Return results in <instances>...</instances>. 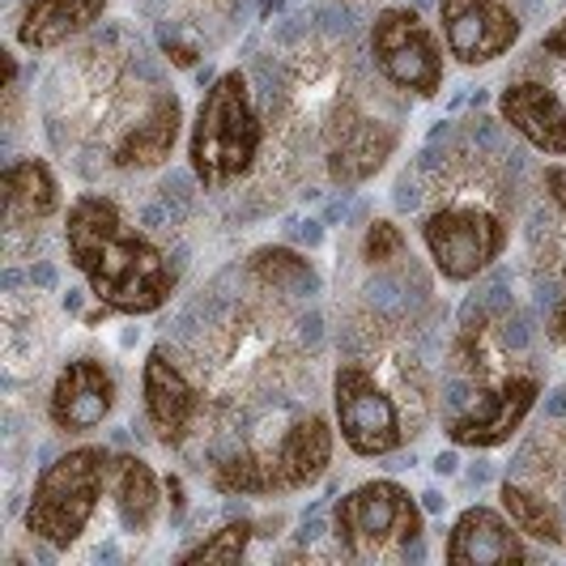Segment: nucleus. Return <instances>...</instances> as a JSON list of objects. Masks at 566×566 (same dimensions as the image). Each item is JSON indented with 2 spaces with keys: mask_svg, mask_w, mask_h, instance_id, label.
<instances>
[{
  "mask_svg": "<svg viewBox=\"0 0 566 566\" xmlns=\"http://www.w3.org/2000/svg\"><path fill=\"white\" fill-rule=\"evenodd\" d=\"M179 137V98H154L142 124L115 145V167H158L170 158V145Z\"/></svg>",
  "mask_w": 566,
  "mask_h": 566,
  "instance_id": "nucleus-16",
  "label": "nucleus"
},
{
  "mask_svg": "<svg viewBox=\"0 0 566 566\" xmlns=\"http://www.w3.org/2000/svg\"><path fill=\"white\" fill-rule=\"evenodd\" d=\"M252 269L264 277V282L282 285V290H303V285H312V269H307V260H298L294 252H285V248H264V252H255Z\"/></svg>",
  "mask_w": 566,
  "mask_h": 566,
  "instance_id": "nucleus-22",
  "label": "nucleus"
},
{
  "mask_svg": "<svg viewBox=\"0 0 566 566\" xmlns=\"http://www.w3.org/2000/svg\"><path fill=\"white\" fill-rule=\"evenodd\" d=\"M112 473V455L103 448H77L48 464V473L34 485V499L27 507V528L48 545H73L98 507V494Z\"/></svg>",
  "mask_w": 566,
  "mask_h": 566,
  "instance_id": "nucleus-3",
  "label": "nucleus"
},
{
  "mask_svg": "<svg viewBox=\"0 0 566 566\" xmlns=\"http://www.w3.org/2000/svg\"><path fill=\"white\" fill-rule=\"evenodd\" d=\"M333 524L349 554H367V549L388 545L392 537L413 541L422 528V515L397 482H367L340 499Z\"/></svg>",
  "mask_w": 566,
  "mask_h": 566,
  "instance_id": "nucleus-4",
  "label": "nucleus"
},
{
  "mask_svg": "<svg viewBox=\"0 0 566 566\" xmlns=\"http://www.w3.org/2000/svg\"><path fill=\"white\" fill-rule=\"evenodd\" d=\"M4 200H9V213L13 218H48V213H56L60 205V188L56 179H52V170L43 167V163H13V167L4 170Z\"/></svg>",
  "mask_w": 566,
  "mask_h": 566,
  "instance_id": "nucleus-19",
  "label": "nucleus"
},
{
  "mask_svg": "<svg viewBox=\"0 0 566 566\" xmlns=\"http://www.w3.org/2000/svg\"><path fill=\"white\" fill-rule=\"evenodd\" d=\"M545 52H554V56H566V18L558 27L545 34Z\"/></svg>",
  "mask_w": 566,
  "mask_h": 566,
  "instance_id": "nucleus-26",
  "label": "nucleus"
},
{
  "mask_svg": "<svg viewBox=\"0 0 566 566\" xmlns=\"http://www.w3.org/2000/svg\"><path fill=\"white\" fill-rule=\"evenodd\" d=\"M499 112L507 119L511 128L533 142L545 154H566V107L563 98L541 82H520L503 90L499 98Z\"/></svg>",
  "mask_w": 566,
  "mask_h": 566,
  "instance_id": "nucleus-11",
  "label": "nucleus"
},
{
  "mask_svg": "<svg viewBox=\"0 0 566 566\" xmlns=\"http://www.w3.org/2000/svg\"><path fill=\"white\" fill-rule=\"evenodd\" d=\"M533 400H537V379H507L499 392H485L464 418H455L452 439L460 448H494L511 439V430L524 422Z\"/></svg>",
  "mask_w": 566,
  "mask_h": 566,
  "instance_id": "nucleus-10",
  "label": "nucleus"
},
{
  "mask_svg": "<svg viewBox=\"0 0 566 566\" xmlns=\"http://www.w3.org/2000/svg\"><path fill=\"white\" fill-rule=\"evenodd\" d=\"M426 248L443 277L469 282L503 252V227L485 209H439L426 218Z\"/></svg>",
  "mask_w": 566,
  "mask_h": 566,
  "instance_id": "nucleus-6",
  "label": "nucleus"
},
{
  "mask_svg": "<svg viewBox=\"0 0 566 566\" xmlns=\"http://www.w3.org/2000/svg\"><path fill=\"white\" fill-rule=\"evenodd\" d=\"M545 188H549V197L566 209V167H549V175H545Z\"/></svg>",
  "mask_w": 566,
  "mask_h": 566,
  "instance_id": "nucleus-25",
  "label": "nucleus"
},
{
  "mask_svg": "<svg viewBox=\"0 0 566 566\" xmlns=\"http://www.w3.org/2000/svg\"><path fill=\"white\" fill-rule=\"evenodd\" d=\"M145 409H149V422L158 426V439L167 443L184 439V430L197 413V392L167 358V349H149L145 358Z\"/></svg>",
  "mask_w": 566,
  "mask_h": 566,
  "instance_id": "nucleus-13",
  "label": "nucleus"
},
{
  "mask_svg": "<svg viewBox=\"0 0 566 566\" xmlns=\"http://www.w3.org/2000/svg\"><path fill=\"white\" fill-rule=\"evenodd\" d=\"M448 52L464 64H485L503 56L520 39V22L503 0H439Z\"/></svg>",
  "mask_w": 566,
  "mask_h": 566,
  "instance_id": "nucleus-8",
  "label": "nucleus"
},
{
  "mask_svg": "<svg viewBox=\"0 0 566 566\" xmlns=\"http://www.w3.org/2000/svg\"><path fill=\"white\" fill-rule=\"evenodd\" d=\"M397 133L392 128H375V124H349L340 145L333 149V179L337 184H358L370 170H379V163L392 154Z\"/></svg>",
  "mask_w": 566,
  "mask_h": 566,
  "instance_id": "nucleus-17",
  "label": "nucleus"
},
{
  "mask_svg": "<svg viewBox=\"0 0 566 566\" xmlns=\"http://www.w3.org/2000/svg\"><path fill=\"white\" fill-rule=\"evenodd\" d=\"M248 541H252V524H227L222 533H213L209 541H200L197 549H188L179 563L192 566V563H239L243 558V549H248Z\"/></svg>",
  "mask_w": 566,
  "mask_h": 566,
  "instance_id": "nucleus-23",
  "label": "nucleus"
},
{
  "mask_svg": "<svg viewBox=\"0 0 566 566\" xmlns=\"http://www.w3.org/2000/svg\"><path fill=\"white\" fill-rule=\"evenodd\" d=\"M69 255L85 273L94 298L112 312L145 315L163 307L175 285V273L163 260V252L124 227L119 209L107 197H82L69 209Z\"/></svg>",
  "mask_w": 566,
  "mask_h": 566,
  "instance_id": "nucleus-1",
  "label": "nucleus"
},
{
  "mask_svg": "<svg viewBox=\"0 0 566 566\" xmlns=\"http://www.w3.org/2000/svg\"><path fill=\"white\" fill-rule=\"evenodd\" d=\"M115 473V503H119V515L133 533H145L154 524V511H158V478L154 469L137 460V455H119L112 464Z\"/></svg>",
  "mask_w": 566,
  "mask_h": 566,
  "instance_id": "nucleus-18",
  "label": "nucleus"
},
{
  "mask_svg": "<svg viewBox=\"0 0 566 566\" xmlns=\"http://www.w3.org/2000/svg\"><path fill=\"white\" fill-rule=\"evenodd\" d=\"M370 52L375 64L388 82L400 90H418V94H434L443 82V60L434 39L426 34L422 18L413 9H384L370 30Z\"/></svg>",
  "mask_w": 566,
  "mask_h": 566,
  "instance_id": "nucleus-5",
  "label": "nucleus"
},
{
  "mask_svg": "<svg viewBox=\"0 0 566 566\" xmlns=\"http://www.w3.org/2000/svg\"><path fill=\"white\" fill-rule=\"evenodd\" d=\"M115 379L103 363L77 358L60 370L56 388H52V422L60 430H94L112 413Z\"/></svg>",
  "mask_w": 566,
  "mask_h": 566,
  "instance_id": "nucleus-9",
  "label": "nucleus"
},
{
  "mask_svg": "<svg viewBox=\"0 0 566 566\" xmlns=\"http://www.w3.org/2000/svg\"><path fill=\"white\" fill-rule=\"evenodd\" d=\"M337 418L345 443L358 455H388L400 448V418L388 392L370 379L367 370H337Z\"/></svg>",
  "mask_w": 566,
  "mask_h": 566,
  "instance_id": "nucleus-7",
  "label": "nucleus"
},
{
  "mask_svg": "<svg viewBox=\"0 0 566 566\" xmlns=\"http://www.w3.org/2000/svg\"><path fill=\"white\" fill-rule=\"evenodd\" d=\"M213 485L222 494H273V490H282V473H277L273 455H234L227 464H218Z\"/></svg>",
  "mask_w": 566,
  "mask_h": 566,
  "instance_id": "nucleus-20",
  "label": "nucleus"
},
{
  "mask_svg": "<svg viewBox=\"0 0 566 566\" xmlns=\"http://www.w3.org/2000/svg\"><path fill=\"white\" fill-rule=\"evenodd\" d=\"M558 337H566V298H563V312H558Z\"/></svg>",
  "mask_w": 566,
  "mask_h": 566,
  "instance_id": "nucleus-27",
  "label": "nucleus"
},
{
  "mask_svg": "<svg viewBox=\"0 0 566 566\" xmlns=\"http://www.w3.org/2000/svg\"><path fill=\"white\" fill-rule=\"evenodd\" d=\"M503 507H507L511 524L524 533V537H537V541H549V545H563V524H558V515L554 507L537 499V494H528V490H520V485H503Z\"/></svg>",
  "mask_w": 566,
  "mask_h": 566,
  "instance_id": "nucleus-21",
  "label": "nucleus"
},
{
  "mask_svg": "<svg viewBox=\"0 0 566 566\" xmlns=\"http://www.w3.org/2000/svg\"><path fill=\"white\" fill-rule=\"evenodd\" d=\"M98 18H103V0H30L18 39L27 48H56Z\"/></svg>",
  "mask_w": 566,
  "mask_h": 566,
  "instance_id": "nucleus-15",
  "label": "nucleus"
},
{
  "mask_svg": "<svg viewBox=\"0 0 566 566\" xmlns=\"http://www.w3.org/2000/svg\"><path fill=\"white\" fill-rule=\"evenodd\" d=\"M448 563L452 566H511L524 563V545L511 533V524L490 507H473L455 520L448 537Z\"/></svg>",
  "mask_w": 566,
  "mask_h": 566,
  "instance_id": "nucleus-12",
  "label": "nucleus"
},
{
  "mask_svg": "<svg viewBox=\"0 0 566 566\" xmlns=\"http://www.w3.org/2000/svg\"><path fill=\"white\" fill-rule=\"evenodd\" d=\"M255 149H260V119L248 98V82L243 73H227L200 103L192 133V170L205 188H222L252 167Z\"/></svg>",
  "mask_w": 566,
  "mask_h": 566,
  "instance_id": "nucleus-2",
  "label": "nucleus"
},
{
  "mask_svg": "<svg viewBox=\"0 0 566 566\" xmlns=\"http://www.w3.org/2000/svg\"><path fill=\"white\" fill-rule=\"evenodd\" d=\"M400 248H405V239H400V230L392 227V222H375V227L367 230V260L370 264L392 260V255H400Z\"/></svg>",
  "mask_w": 566,
  "mask_h": 566,
  "instance_id": "nucleus-24",
  "label": "nucleus"
},
{
  "mask_svg": "<svg viewBox=\"0 0 566 566\" xmlns=\"http://www.w3.org/2000/svg\"><path fill=\"white\" fill-rule=\"evenodd\" d=\"M333 460V430L328 422L312 413L307 422H298L290 434L282 439V448L273 452V464L282 473V490H294V485H312Z\"/></svg>",
  "mask_w": 566,
  "mask_h": 566,
  "instance_id": "nucleus-14",
  "label": "nucleus"
}]
</instances>
